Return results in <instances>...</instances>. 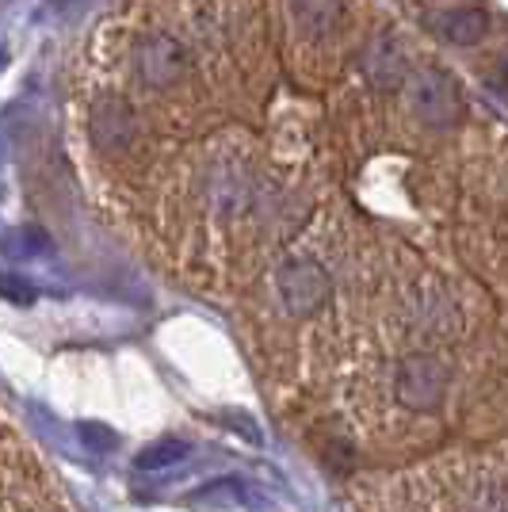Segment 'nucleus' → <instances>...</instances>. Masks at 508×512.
Returning <instances> with one entry per match:
<instances>
[{
	"mask_svg": "<svg viewBox=\"0 0 508 512\" xmlns=\"http://www.w3.org/2000/svg\"><path fill=\"white\" fill-rule=\"evenodd\" d=\"M230 310L344 512H508V119L405 20Z\"/></svg>",
	"mask_w": 508,
	"mask_h": 512,
	"instance_id": "1",
	"label": "nucleus"
},
{
	"mask_svg": "<svg viewBox=\"0 0 508 512\" xmlns=\"http://www.w3.org/2000/svg\"><path fill=\"white\" fill-rule=\"evenodd\" d=\"M386 0H107L65 69L88 199L157 276L226 306L348 134Z\"/></svg>",
	"mask_w": 508,
	"mask_h": 512,
	"instance_id": "2",
	"label": "nucleus"
},
{
	"mask_svg": "<svg viewBox=\"0 0 508 512\" xmlns=\"http://www.w3.org/2000/svg\"><path fill=\"white\" fill-rule=\"evenodd\" d=\"M398 16L508 119V0H398Z\"/></svg>",
	"mask_w": 508,
	"mask_h": 512,
	"instance_id": "3",
	"label": "nucleus"
},
{
	"mask_svg": "<svg viewBox=\"0 0 508 512\" xmlns=\"http://www.w3.org/2000/svg\"><path fill=\"white\" fill-rule=\"evenodd\" d=\"M4 512H77L58 474L16 425L4 428Z\"/></svg>",
	"mask_w": 508,
	"mask_h": 512,
	"instance_id": "4",
	"label": "nucleus"
}]
</instances>
